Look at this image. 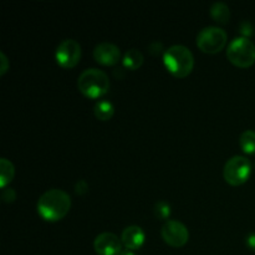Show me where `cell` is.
<instances>
[{
    "mask_svg": "<svg viewBox=\"0 0 255 255\" xmlns=\"http://www.w3.org/2000/svg\"><path fill=\"white\" fill-rule=\"evenodd\" d=\"M71 208V198L62 189H49L37 201V213L42 219L56 222L64 218Z\"/></svg>",
    "mask_w": 255,
    "mask_h": 255,
    "instance_id": "6da1fadb",
    "label": "cell"
},
{
    "mask_svg": "<svg viewBox=\"0 0 255 255\" xmlns=\"http://www.w3.org/2000/svg\"><path fill=\"white\" fill-rule=\"evenodd\" d=\"M163 61L167 70L177 77H186L192 72L194 57L191 50L184 45H172L164 51Z\"/></svg>",
    "mask_w": 255,
    "mask_h": 255,
    "instance_id": "7a4b0ae2",
    "label": "cell"
},
{
    "mask_svg": "<svg viewBox=\"0 0 255 255\" xmlns=\"http://www.w3.org/2000/svg\"><path fill=\"white\" fill-rule=\"evenodd\" d=\"M77 87L80 92L90 99H97L106 94L110 89V79L102 70L86 69L80 74L77 80Z\"/></svg>",
    "mask_w": 255,
    "mask_h": 255,
    "instance_id": "3957f363",
    "label": "cell"
},
{
    "mask_svg": "<svg viewBox=\"0 0 255 255\" xmlns=\"http://www.w3.org/2000/svg\"><path fill=\"white\" fill-rule=\"evenodd\" d=\"M227 57L238 67H249L255 61V45L249 37H234L227 49Z\"/></svg>",
    "mask_w": 255,
    "mask_h": 255,
    "instance_id": "277c9868",
    "label": "cell"
},
{
    "mask_svg": "<svg viewBox=\"0 0 255 255\" xmlns=\"http://www.w3.org/2000/svg\"><path fill=\"white\" fill-rule=\"evenodd\" d=\"M227 44V32L218 26H206L197 35V46L207 54H217Z\"/></svg>",
    "mask_w": 255,
    "mask_h": 255,
    "instance_id": "5b68a950",
    "label": "cell"
},
{
    "mask_svg": "<svg viewBox=\"0 0 255 255\" xmlns=\"http://www.w3.org/2000/svg\"><path fill=\"white\" fill-rule=\"evenodd\" d=\"M252 172V163L247 157L234 156L226 162L223 169L224 179L232 186H239L247 182Z\"/></svg>",
    "mask_w": 255,
    "mask_h": 255,
    "instance_id": "8992f818",
    "label": "cell"
},
{
    "mask_svg": "<svg viewBox=\"0 0 255 255\" xmlns=\"http://www.w3.org/2000/svg\"><path fill=\"white\" fill-rule=\"evenodd\" d=\"M81 57V46L74 39H66L56 49V61L65 69L76 66Z\"/></svg>",
    "mask_w": 255,
    "mask_h": 255,
    "instance_id": "52a82bcc",
    "label": "cell"
},
{
    "mask_svg": "<svg viewBox=\"0 0 255 255\" xmlns=\"http://www.w3.org/2000/svg\"><path fill=\"white\" fill-rule=\"evenodd\" d=\"M162 238L167 244L174 248L183 247L188 242L189 233L187 227L178 221H167L161 228Z\"/></svg>",
    "mask_w": 255,
    "mask_h": 255,
    "instance_id": "ba28073f",
    "label": "cell"
},
{
    "mask_svg": "<svg viewBox=\"0 0 255 255\" xmlns=\"http://www.w3.org/2000/svg\"><path fill=\"white\" fill-rule=\"evenodd\" d=\"M94 248L99 255H119L122 252V241L116 234L105 232L96 237Z\"/></svg>",
    "mask_w": 255,
    "mask_h": 255,
    "instance_id": "9c48e42d",
    "label": "cell"
},
{
    "mask_svg": "<svg viewBox=\"0 0 255 255\" xmlns=\"http://www.w3.org/2000/svg\"><path fill=\"white\" fill-rule=\"evenodd\" d=\"M94 57L102 65H115L121 59V50L112 42H100L94 49Z\"/></svg>",
    "mask_w": 255,
    "mask_h": 255,
    "instance_id": "30bf717a",
    "label": "cell"
},
{
    "mask_svg": "<svg viewBox=\"0 0 255 255\" xmlns=\"http://www.w3.org/2000/svg\"><path fill=\"white\" fill-rule=\"evenodd\" d=\"M122 244L126 247L128 251L141 248L144 242V232L138 226H129L124 229L121 236Z\"/></svg>",
    "mask_w": 255,
    "mask_h": 255,
    "instance_id": "8fae6325",
    "label": "cell"
},
{
    "mask_svg": "<svg viewBox=\"0 0 255 255\" xmlns=\"http://www.w3.org/2000/svg\"><path fill=\"white\" fill-rule=\"evenodd\" d=\"M209 12H211V16L213 17L216 21L222 22V24L228 22L229 17H231V10H229V6L223 1H214L213 4L211 5Z\"/></svg>",
    "mask_w": 255,
    "mask_h": 255,
    "instance_id": "7c38bea8",
    "label": "cell"
},
{
    "mask_svg": "<svg viewBox=\"0 0 255 255\" xmlns=\"http://www.w3.org/2000/svg\"><path fill=\"white\" fill-rule=\"evenodd\" d=\"M95 116L101 121H109L115 114V107L109 100H100L94 107Z\"/></svg>",
    "mask_w": 255,
    "mask_h": 255,
    "instance_id": "4fadbf2b",
    "label": "cell"
},
{
    "mask_svg": "<svg viewBox=\"0 0 255 255\" xmlns=\"http://www.w3.org/2000/svg\"><path fill=\"white\" fill-rule=\"evenodd\" d=\"M143 62V55L139 50L129 49L127 50L124 56V65L129 70H136Z\"/></svg>",
    "mask_w": 255,
    "mask_h": 255,
    "instance_id": "5bb4252c",
    "label": "cell"
},
{
    "mask_svg": "<svg viewBox=\"0 0 255 255\" xmlns=\"http://www.w3.org/2000/svg\"><path fill=\"white\" fill-rule=\"evenodd\" d=\"M15 169L14 166L10 161H7L6 158L0 159V186L4 188L7 183L12 181L14 178Z\"/></svg>",
    "mask_w": 255,
    "mask_h": 255,
    "instance_id": "9a60e30c",
    "label": "cell"
},
{
    "mask_svg": "<svg viewBox=\"0 0 255 255\" xmlns=\"http://www.w3.org/2000/svg\"><path fill=\"white\" fill-rule=\"evenodd\" d=\"M239 143L246 153H255V131L247 129L239 137Z\"/></svg>",
    "mask_w": 255,
    "mask_h": 255,
    "instance_id": "2e32d148",
    "label": "cell"
},
{
    "mask_svg": "<svg viewBox=\"0 0 255 255\" xmlns=\"http://www.w3.org/2000/svg\"><path fill=\"white\" fill-rule=\"evenodd\" d=\"M154 214H156L157 218H168V216L171 214V207L166 202H157L156 206H154Z\"/></svg>",
    "mask_w": 255,
    "mask_h": 255,
    "instance_id": "e0dca14e",
    "label": "cell"
},
{
    "mask_svg": "<svg viewBox=\"0 0 255 255\" xmlns=\"http://www.w3.org/2000/svg\"><path fill=\"white\" fill-rule=\"evenodd\" d=\"M0 62H1V67H0V74H5L7 71V67H9V61H7V57L5 56L4 52H0Z\"/></svg>",
    "mask_w": 255,
    "mask_h": 255,
    "instance_id": "ac0fdd59",
    "label": "cell"
},
{
    "mask_svg": "<svg viewBox=\"0 0 255 255\" xmlns=\"http://www.w3.org/2000/svg\"><path fill=\"white\" fill-rule=\"evenodd\" d=\"M246 243L248 246V248H251L252 251L255 252V233H251L247 236Z\"/></svg>",
    "mask_w": 255,
    "mask_h": 255,
    "instance_id": "d6986e66",
    "label": "cell"
},
{
    "mask_svg": "<svg viewBox=\"0 0 255 255\" xmlns=\"http://www.w3.org/2000/svg\"><path fill=\"white\" fill-rule=\"evenodd\" d=\"M119 255H134V254L129 251H125V252H121Z\"/></svg>",
    "mask_w": 255,
    "mask_h": 255,
    "instance_id": "ffe728a7",
    "label": "cell"
}]
</instances>
